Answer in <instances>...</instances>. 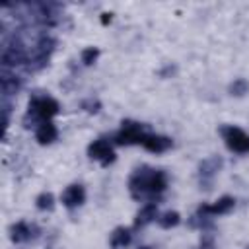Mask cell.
Masks as SVG:
<instances>
[{
  "label": "cell",
  "mask_w": 249,
  "mask_h": 249,
  "mask_svg": "<svg viewBox=\"0 0 249 249\" xmlns=\"http://www.w3.org/2000/svg\"><path fill=\"white\" fill-rule=\"evenodd\" d=\"M179 222H181V216H179V212H175V210H167V212H163L161 216H158V224H160L163 230L175 228V226H179Z\"/></svg>",
  "instance_id": "9a60e30c"
},
{
  "label": "cell",
  "mask_w": 249,
  "mask_h": 249,
  "mask_svg": "<svg viewBox=\"0 0 249 249\" xmlns=\"http://www.w3.org/2000/svg\"><path fill=\"white\" fill-rule=\"evenodd\" d=\"M156 218H158V202H146V204L136 212V218H134V230L148 226V224L154 222Z\"/></svg>",
  "instance_id": "7c38bea8"
},
{
  "label": "cell",
  "mask_w": 249,
  "mask_h": 249,
  "mask_svg": "<svg viewBox=\"0 0 249 249\" xmlns=\"http://www.w3.org/2000/svg\"><path fill=\"white\" fill-rule=\"evenodd\" d=\"M54 47H56V41H54L51 35H47V33L39 35V39H37L33 51H29V64H27V70H41V68H45V66L49 64L51 54L54 53Z\"/></svg>",
  "instance_id": "3957f363"
},
{
  "label": "cell",
  "mask_w": 249,
  "mask_h": 249,
  "mask_svg": "<svg viewBox=\"0 0 249 249\" xmlns=\"http://www.w3.org/2000/svg\"><path fill=\"white\" fill-rule=\"evenodd\" d=\"M39 235V228L33 226V224H27V222H18L10 228V239L14 243H25V241H31Z\"/></svg>",
  "instance_id": "8fae6325"
},
{
  "label": "cell",
  "mask_w": 249,
  "mask_h": 249,
  "mask_svg": "<svg viewBox=\"0 0 249 249\" xmlns=\"http://www.w3.org/2000/svg\"><path fill=\"white\" fill-rule=\"evenodd\" d=\"M249 91V82L243 80V78H235L231 84H230V93L235 95V97H241Z\"/></svg>",
  "instance_id": "e0dca14e"
},
{
  "label": "cell",
  "mask_w": 249,
  "mask_h": 249,
  "mask_svg": "<svg viewBox=\"0 0 249 249\" xmlns=\"http://www.w3.org/2000/svg\"><path fill=\"white\" fill-rule=\"evenodd\" d=\"M60 113V105L56 99L49 97V95H33L29 99V105H27V113L23 117V124L29 128V126H39L41 123L45 121H51L54 115Z\"/></svg>",
  "instance_id": "7a4b0ae2"
},
{
  "label": "cell",
  "mask_w": 249,
  "mask_h": 249,
  "mask_svg": "<svg viewBox=\"0 0 249 249\" xmlns=\"http://www.w3.org/2000/svg\"><path fill=\"white\" fill-rule=\"evenodd\" d=\"M88 156L95 161H99L103 167H107L109 163L115 161V150H113V142L107 138H97L88 146Z\"/></svg>",
  "instance_id": "8992f818"
},
{
  "label": "cell",
  "mask_w": 249,
  "mask_h": 249,
  "mask_svg": "<svg viewBox=\"0 0 249 249\" xmlns=\"http://www.w3.org/2000/svg\"><path fill=\"white\" fill-rule=\"evenodd\" d=\"M35 206H37L39 210H43V212L53 210V208H54V196H53V193H49V191L41 193V195L35 198Z\"/></svg>",
  "instance_id": "2e32d148"
},
{
  "label": "cell",
  "mask_w": 249,
  "mask_h": 249,
  "mask_svg": "<svg viewBox=\"0 0 249 249\" xmlns=\"http://www.w3.org/2000/svg\"><path fill=\"white\" fill-rule=\"evenodd\" d=\"M167 189V175L161 169H152L148 165H142L134 169V173L128 177V191L134 200L148 198L150 202H156V198Z\"/></svg>",
  "instance_id": "6da1fadb"
},
{
  "label": "cell",
  "mask_w": 249,
  "mask_h": 249,
  "mask_svg": "<svg viewBox=\"0 0 249 249\" xmlns=\"http://www.w3.org/2000/svg\"><path fill=\"white\" fill-rule=\"evenodd\" d=\"M82 109L93 115V113H99V109H101V103H99L97 99H84V101H82Z\"/></svg>",
  "instance_id": "d6986e66"
},
{
  "label": "cell",
  "mask_w": 249,
  "mask_h": 249,
  "mask_svg": "<svg viewBox=\"0 0 249 249\" xmlns=\"http://www.w3.org/2000/svg\"><path fill=\"white\" fill-rule=\"evenodd\" d=\"M97 56H99V49H97V47H86V49L82 51V54H80L84 66H91V64L97 60Z\"/></svg>",
  "instance_id": "ac0fdd59"
},
{
  "label": "cell",
  "mask_w": 249,
  "mask_h": 249,
  "mask_svg": "<svg viewBox=\"0 0 249 249\" xmlns=\"http://www.w3.org/2000/svg\"><path fill=\"white\" fill-rule=\"evenodd\" d=\"M35 138H37V142L43 144V146L53 144V142L58 138V130H56L54 123H53V121H45V123H41V124L37 126V130H35Z\"/></svg>",
  "instance_id": "4fadbf2b"
},
{
  "label": "cell",
  "mask_w": 249,
  "mask_h": 249,
  "mask_svg": "<svg viewBox=\"0 0 249 249\" xmlns=\"http://www.w3.org/2000/svg\"><path fill=\"white\" fill-rule=\"evenodd\" d=\"M220 134L226 142V146L235 154H249V134H245L241 128L226 124L220 126Z\"/></svg>",
  "instance_id": "5b68a950"
},
{
  "label": "cell",
  "mask_w": 249,
  "mask_h": 249,
  "mask_svg": "<svg viewBox=\"0 0 249 249\" xmlns=\"http://www.w3.org/2000/svg\"><path fill=\"white\" fill-rule=\"evenodd\" d=\"M144 134H146V130H144V124H142V123H136V121H128V119H126V121L121 123V128L113 134L111 142L117 144V146L140 144Z\"/></svg>",
  "instance_id": "277c9868"
},
{
  "label": "cell",
  "mask_w": 249,
  "mask_h": 249,
  "mask_svg": "<svg viewBox=\"0 0 249 249\" xmlns=\"http://www.w3.org/2000/svg\"><path fill=\"white\" fill-rule=\"evenodd\" d=\"M60 200H62V204L66 206V208H78V206H82L84 202H86V189L80 185V183H72V185H68L64 191H62V195H60Z\"/></svg>",
  "instance_id": "ba28073f"
},
{
  "label": "cell",
  "mask_w": 249,
  "mask_h": 249,
  "mask_svg": "<svg viewBox=\"0 0 249 249\" xmlns=\"http://www.w3.org/2000/svg\"><path fill=\"white\" fill-rule=\"evenodd\" d=\"M130 241H132V233H130L128 228H123V226L121 228H115L113 233H111V237H109L111 249H126L130 245Z\"/></svg>",
  "instance_id": "5bb4252c"
},
{
  "label": "cell",
  "mask_w": 249,
  "mask_h": 249,
  "mask_svg": "<svg viewBox=\"0 0 249 249\" xmlns=\"http://www.w3.org/2000/svg\"><path fill=\"white\" fill-rule=\"evenodd\" d=\"M148 152L152 154H163L167 152L171 146H173V140L169 136H161V134H152V132H146L142 136V142H140Z\"/></svg>",
  "instance_id": "30bf717a"
},
{
  "label": "cell",
  "mask_w": 249,
  "mask_h": 249,
  "mask_svg": "<svg viewBox=\"0 0 249 249\" xmlns=\"http://www.w3.org/2000/svg\"><path fill=\"white\" fill-rule=\"evenodd\" d=\"M0 88H2V101H8V97L16 95L21 88V78L16 76L12 70L2 68L0 72Z\"/></svg>",
  "instance_id": "9c48e42d"
},
{
  "label": "cell",
  "mask_w": 249,
  "mask_h": 249,
  "mask_svg": "<svg viewBox=\"0 0 249 249\" xmlns=\"http://www.w3.org/2000/svg\"><path fill=\"white\" fill-rule=\"evenodd\" d=\"M222 165H224V160L218 158V156H212V158H206V160L200 161V165H198V179H200V185L204 189H210L212 179L222 169Z\"/></svg>",
  "instance_id": "52a82bcc"
}]
</instances>
